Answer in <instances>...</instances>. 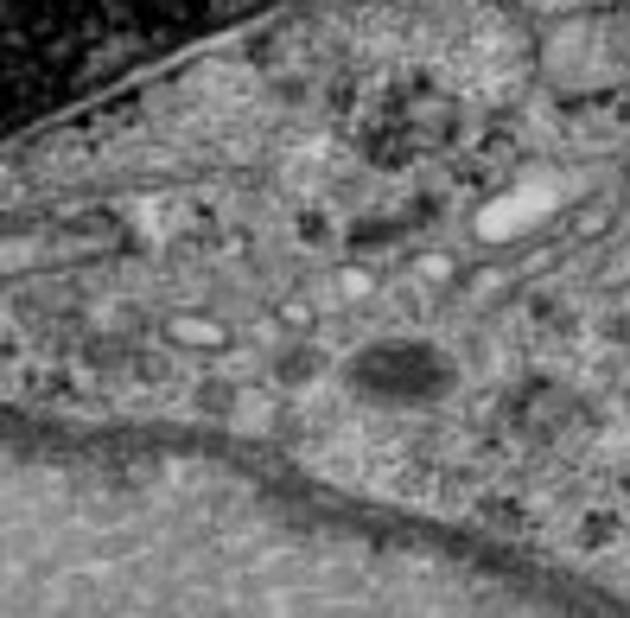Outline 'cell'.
<instances>
[{
	"instance_id": "1",
	"label": "cell",
	"mask_w": 630,
	"mask_h": 618,
	"mask_svg": "<svg viewBox=\"0 0 630 618\" xmlns=\"http://www.w3.org/2000/svg\"><path fill=\"white\" fill-rule=\"evenodd\" d=\"M255 0H7V102L39 109L172 32Z\"/></svg>"
}]
</instances>
